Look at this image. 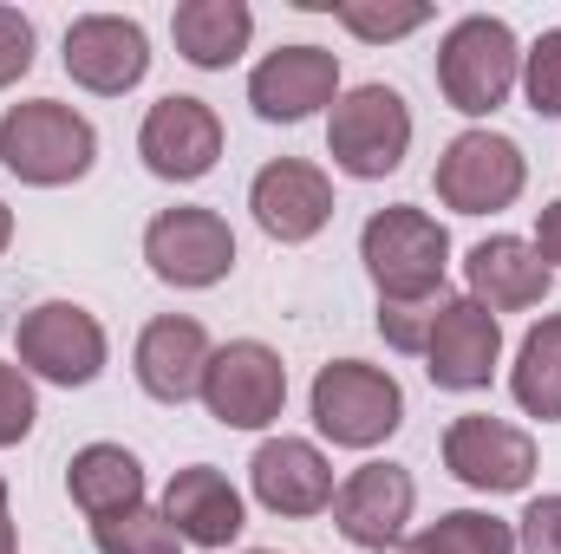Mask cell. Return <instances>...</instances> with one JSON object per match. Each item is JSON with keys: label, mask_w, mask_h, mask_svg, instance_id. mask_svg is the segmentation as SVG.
Returning a JSON list of instances; mask_svg holds the SVG:
<instances>
[{"label": "cell", "mask_w": 561, "mask_h": 554, "mask_svg": "<svg viewBox=\"0 0 561 554\" xmlns=\"http://www.w3.org/2000/svg\"><path fill=\"white\" fill-rule=\"evenodd\" d=\"M359 262L379 287V300H437L444 293V268H450V235L437 216H424L412 203H392V209H373L366 229H359Z\"/></svg>", "instance_id": "1"}, {"label": "cell", "mask_w": 561, "mask_h": 554, "mask_svg": "<svg viewBox=\"0 0 561 554\" xmlns=\"http://www.w3.org/2000/svg\"><path fill=\"white\" fill-rule=\"evenodd\" d=\"M516 549L523 554H561V496H536L516 522Z\"/></svg>", "instance_id": "31"}, {"label": "cell", "mask_w": 561, "mask_h": 554, "mask_svg": "<svg viewBox=\"0 0 561 554\" xmlns=\"http://www.w3.org/2000/svg\"><path fill=\"white\" fill-rule=\"evenodd\" d=\"M144 262L150 275L170 280V287H216L236 268V235L216 209H196V203H176L163 216H150L144 229Z\"/></svg>", "instance_id": "9"}, {"label": "cell", "mask_w": 561, "mask_h": 554, "mask_svg": "<svg viewBox=\"0 0 561 554\" xmlns=\"http://www.w3.org/2000/svg\"><path fill=\"white\" fill-rule=\"evenodd\" d=\"M536 255H542L549 268H561V196L536 216Z\"/></svg>", "instance_id": "32"}, {"label": "cell", "mask_w": 561, "mask_h": 554, "mask_svg": "<svg viewBox=\"0 0 561 554\" xmlns=\"http://www.w3.org/2000/svg\"><path fill=\"white\" fill-rule=\"evenodd\" d=\"M412 503H419V483L412 470L399 463H359L340 489H333V522L353 549H373V554H392L405 522H412Z\"/></svg>", "instance_id": "13"}, {"label": "cell", "mask_w": 561, "mask_h": 554, "mask_svg": "<svg viewBox=\"0 0 561 554\" xmlns=\"http://www.w3.org/2000/svg\"><path fill=\"white\" fill-rule=\"evenodd\" d=\"M66 489H72V503H79L92 522L125 516V509L144 503V463L125 443H85V450L66 463Z\"/></svg>", "instance_id": "22"}, {"label": "cell", "mask_w": 561, "mask_h": 554, "mask_svg": "<svg viewBox=\"0 0 561 554\" xmlns=\"http://www.w3.org/2000/svg\"><path fill=\"white\" fill-rule=\"evenodd\" d=\"M170 39H176V53H183L190 66L222 72V66H236V59L249 53L255 13H249V0H183V7L170 13Z\"/></svg>", "instance_id": "21"}, {"label": "cell", "mask_w": 561, "mask_h": 554, "mask_svg": "<svg viewBox=\"0 0 561 554\" xmlns=\"http://www.w3.org/2000/svg\"><path fill=\"white\" fill-rule=\"evenodd\" d=\"M163 516H170V529L183 535V549H229V542L242 535V522H249L236 483H229L222 470H209V463H190V470L170 476Z\"/></svg>", "instance_id": "19"}, {"label": "cell", "mask_w": 561, "mask_h": 554, "mask_svg": "<svg viewBox=\"0 0 561 554\" xmlns=\"http://www.w3.org/2000/svg\"><path fill=\"white\" fill-rule=\"evenodd\" d=\"M333 99H340V53L327 46H280L249 72V105L268 125H300Z\"/></svg>", "instance_id": "16"}, {"label": "cell", "mask_w": 561, "mask_h": 554, "mask_svg": "<svg viewBox=\"0 0 561 554\" xmlns=\"http://www.w3.org/2000/svg\"><path fill=\"white\" fill-rule=\"evenodd\" d=\"M66 72H72V85H85L99 99H118L150 72V39L125 13H85V20L66 26Z\"/></svg>", "instance_id": "14"}, {"label": "cell", "mask_w": 561, "mask_h": 554, "mask_svg": "<svg viewBox=\"0 0 561 554\" xmlns=\"http://www.w3.org/2000/svg\"><path fill=\"white\" fill-rule=\"evenodd\" d=\"M99 157V131L85 112L59 105V99H26V105H7L0 118V163L33 183V189H66L92 170Z\"/></svg>", "instance_id": "2"}, {"label": "cell", "mask_w": 561, "mask_h": 554, "mask_svg": "<svg viewBox=\"0 0 561 554\" xmlns=\"http://www.w3.org/2000/svg\"><path fill=\"white\" fill-rule=\"evenodd\" d=\"M470 275V300H483L490 313H523V307H542L549 287H556V268L536 255V242L523 235H490L470 249L463 262Z\"/></svg>", "instance_id": "20"}, {"label": "cell", "mask_w": 561, "mask_h": 554, "mask_svg": "<svg viewBox=\"0 0 561 554\" xmlns=\"http://www.w3.org/2000/svg\"><path fill=\"white\" fill-rule=\"evenodd\" d=\"M249 209H255L262 235H275V242L294 249V242H313L333 222V183H327V170H313L300 157H275V163L255 170Z\"/></svg>", "instance_id": "15"}, {"label": "cell", "mask_w": 561, "mask_h": 554, "mask_svg": "<svg viewBox=\"0 0 561 554\" xmlns=\"http://www.w3.org/2000/svg\"><path fill=\"white\" fill-rule=\"evenodd\" d=\"M412 150V105L392 92V85H353L333 99V118H327V157L359 176V183H379L405 163Z\"/></svg>", "instance_id": "5"}, {"label": "cell", "mask_w": 561, "mask_h": 554, "mask_svg": "<svg viewBox=\"0 0 561 554\" xmlns=\"http://www.w3.org/2000/svg\"><path fill=\"white\" fill-rule=\"evenodd\" d=\"M294 7H307V13H333L353 39H373V46L405 39V33H419L424 20H431L424 0H294Z\"/></svg>", "instance_id": "25"}, {"label": "cell", "mask_w": 561, "mask_h": 554, "mask_svg": "<svg viewBox=\"0 0 561 554\" xmlns=\"http://www.w3.org/2000/svg\"><path fill=\"white\" fill-rule=\"evenodd\" d=\"M405 554H516V529L483 509H450L431 529H419Z\"/></svg>", "instance_id": "24"}, {"label": "cell", "mask_w": 561, "mask_h": 554, "mask_svg": "<svg viewBox=\"0 0 561 554\" xmlns=\"http://www.w3.org/2000/svg\"><path fill=\"white\" fill-rule=\"evenodd\" d=\"M92 542L99 554H183V535L170 529V516L163 509H125V516H105V522H92Z\"/></svg>", "instance_id": "26"}, {"label": "cell", "mask_w": 561, "mask_h": 554, "mask_svg": "<svg viewBox=\"0 0 561 554\" xmlns=\"http://www.w3.org/2000/svg\"><path fill=\"white\" fill-rule=\"evenodd\" d=\"M255 503L275 516H320L333 509V463L320 457V443L307 437H268L249 463Z\"/></svg>", "instance_id": "18"}, {"label": "cell", "mask_w": 561, "mask_h": 554, "mask_svg": "<svg viewBox=\"0 0 561 554\" xmlns=\"http://www.w3.org/2000/svg\"><path fill=\"white\" fill-rule=\"evenodd\" d=\"M255 554H262V549H255Z\"/></svg>", "instance_id": "36"}, {"label": "cell", "mask_w": 561, "mask_h": 554, "mask_svg": "<svg viewBox=\"0 0 561 554\" xmlns=\"http://www.w3.org/2000/svg\"><path fill=\"white\" fill-rule=\"evenodd\" d=\"M523 99H529V112L536 118H561V26L556 33H542L529 53H523Z\"/></svg>", "instance_id": "27"}, {"label": "cell", "mask_w": 561, "mask_h": 554, "mask_svg": "<svg viewBox=\"0 0 561 554\" xmlns=\"http://www.w3.org/2000/svg\"><path fill=\"white\" fill-rule=\"evenodd\" d=\"M33 417H39L33 379H26L20 366H7V359H0V450H7V443H20V437L33 430Z\"/></svg>", "instance_id": "28"}, {"label": "cell", "mask_w": 561, "mask_h": 554, "mask_svg": "<svg viewBox=\"0 0 561 554\" xmlns=\"http://www.w3.org/2000/svg\"><path fill=\"white\" fill-rule=\"evenodd\" d=\"M444 463L457 483H470L483 496H516L536 476V437L490 412H463L444 430Z\"/></svg>", "instance_id": "11"}, {"label": "cell", "mask_w": 561, "mask_h": 554, "mask_svg": "<svg viewBox=\"0 0 561 554\" xmlns=\"http://www.w3.org/2000/svg\"><path fill=\"white\" fill-rule=\"evenodd\" d=\"M0 522H7V476H0Z\"/></svg>", "instance_id": "35"}, {"label": "cell", "mask_w": 561, "mask_h": 554, "mask_svg": "<svg viewBox=\"0 0 561 554\" xmlns=\"http://www.w3.org/2000/svg\"><path fill=\"white\" fill-rule=\"evenodd\" d=\"M13 353H20V372L72 392V385H92L105 372V326L79 300H39L33 313H20Z\"/></svg>", "instance_id": "6"}, {"label": "cell", "mask_w": 561, "mask_h": 554, "mask_svg": "<svg viewBox=\"0 0 561 554\" xmlns=\"http://www.w3.org/2000/svg\"><path fill=\"white\" fill-rule=\"evenodd\" d=\"M510 392L516 405L542 424H561V313L536 320L516 346V366H510Z\"/></svg>", "instance_id": "23"}, {"label": "cell", "mask_w": 561, "mask_h": 554, "mask_svg": "<svg viewBox=\"0 0 561 554\" xmlns=\"http://www.w3.org/2000/svg\"><path fill=\"white\" fill-rule=\"evenodd\" d=\"M503 366V320L483 300H437L431 339H424V372L437 392H483Z\"/></svg>", "instance_id": "10"}, {"label": "cell", "mask_w": 561, "mask_h": 554, "mask_svg": "<svg viewBox=\"0 0 561 554\" xmlns=\"http://www.w3.org/2000/svg\"><path fill=\"white\" fill-rule=\"evenodd\" d=\"M203 405L229 430H268L287 405V366L275 346L262 339H229L216 346L209 372H203Z\"/></svg>", "instance_id": "8"}, {"label": "cell", "mask_w": 561, "mask_h": 554, "mask_svg": "<svg viewBox=\"0 0 561 554\" xmlns=\"http://www.w3.org/2000/svg\"><path fill=\"white\" fill-rule=\"evenodd\" d=\"M0 554H13V522H0Z\"/></svg>", "instance_id": "34"}, {"label": "cell", "mask_w": 561, "mask_h": 554, "mask_svg": "<svg viewBox=\"0 0 561 554\" xmlns=\"http://www.w3.org/2000/svg\"><path fill=\"white\" fill-rule=\"evenodd\" d=\"M431 313H437V300H419V307H405V300H379V333H386L399 353H424V339H431Z\"/></svg>", "instance_id": "29"}, {"label": "cell", "mask_w": 561, "mask_h": 554, "mask_svg": "<svg viewBox=\"0 0 561 554\" xmlns=\"http://www.w3.org/2000/svg\"><path fill=\"white\" fill-rule=\"evenodd\" d=\"M313 424L320 437H333L340 450H373L386 443L399 424H405V392L386 366H366V359H333L313 372Z\"/></svg>", "instance_id": "4"}, {"label": "cell", "mask_w": 561, "mask_h": 554, "mask_svg": "<svg viewBox=\"0 0 561 554\" xmlns=\"http://www.w3.org/2000/svg\"><path fill=\"white\" fill-rule=\"evenodd\" d=\"M7 242H13V209L0 203V255H7Z\"/></svg>", "instance_id": "33"}, {"label": "cell", "mask_w": 561, "mask_h": 554, "mask_svg": "<svg viewBox=\"0 0 561 554\" xmlns=\"http://www.w3.org/2000/svg\"><path fill=\"white\" fill-rule=\"evenodd\" d=\"M33 72V20L20 7H0V92Z\"/></svg>", "instance_id": "30"}, {"label": "cell", "mask_w": 561, "mask_h": 554, "mask_svg": "<svg viewBox=\"0 0 561 554\" xmlns=\"http://www.w3.org/2000/svg\"><path fill=\"white\" fill-rule=\"evenodd\" d=\"M138 157H144V170L163 176V183H196V176H209L216 157H222V118H216L203 99L170 92V99H157V105L144 112Z\"/></svg>", "instance_id": "12"}, {"label": "cell", "mask_w": 561, "mask_h": 554, "mask_svg": "<svg viewBox=\"0 0 561 554\" xmlns=\"http://www.w3.org/2000/svg\"><path fill=\"white\" fill-rule=\"evenodd\" d=\"M437 203L457 209V216H496L523 196L529 183V163H523V143L503 138V131H457L437 157Z\"/></svg>", "instance_id": "7"}, {"label": "cell", "mask_w": 561, "mask_h": 554, "mask_svg": "<svg viewBox=\"0 0 561 554\" xmlns=\"http://www.w3.org/2000/svg\"><path fill=\"white\" fill-rule=\"evenodd\" d=\"M216 346L203 333V320L190 313H163L138 333V385L157 405H190L203 399V372H209Z\"/></svg>", "instance_id": "17"}, {"label": "cell", "mask_w": 561, "mask_h": 554, "mask_svg": "<svg viewBox=\"0 0 561 554\" xmlns=\"http://www.w3.org/2000/svg\"><path fill=\"white\" fill-rule=\"evenodd\" d=\"M523 79V46L510 33V20L496 13H470L444 33L437 46V92L450 99V112L463 118H490Z\"/></svg>", "instance_id": "3"}]
</instances>
